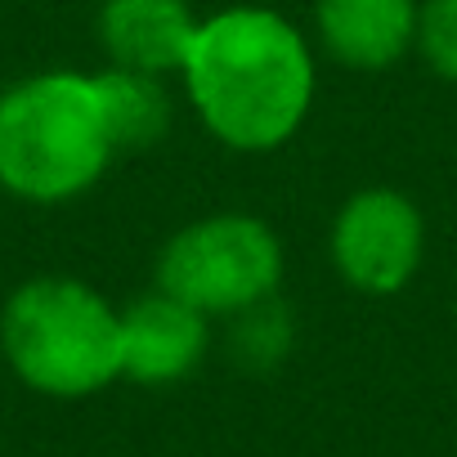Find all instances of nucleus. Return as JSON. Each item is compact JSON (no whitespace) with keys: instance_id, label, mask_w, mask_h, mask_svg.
Here are the masks:
<instances>
[{"instance_id":"f257e3e1","label":"nucleus","mask_w":457,"mask_h":457,"mask_svg":"<svg viewBox=\"0 0 457 457\" xmlns=\"http://www.w3.org/2000/svg\"><path fill=\"white\" fill-rule=\"evenodd\" d=\"M179 86L215 144L247 157L278 153L314 112V46L287 14L234 5L197 23Z\"/></svg>"},{"instance_id":"f03ea898","label":"nucleus","mask_w":457,"mask_h":457,"mask_svg":"<svg viewBox=\"0 0 457 457\" xmlns=\"http://www.w3.org/2000/svg\"><path fill=\"white\" fill-rule=\"evenodd\" d=\"M95 72L46 68L0 90V188L28 206H63L86 197L112 166Z\"/></svg>"},{"instance_id":"7ed1b4c3","label":"nucleus","mask_w":457,"mask_h":457,"mask_svg":"<svg viewBox=\"0 0 457 457\" xmlns=\"http://www.w3.org/2000/svg\"><path fill=\"white\" fill-rule=\"evenodd\" d=\"M0 359L46 399L77 403L121 381V310L72 274H37L0 305Z\"/></svg>"},{"instance_id":"20e7f679","label":"nucleus","mask_w":457,"mask_h":457,"mask_svg":"<svg viewBox=\"0 0 457 457\" xmlns=\"http://www.w3.org/2000/svg\"><path fill=\"white\" fill-rule=\"evenodd\" d=\"M287 252L278 228L252 211H211L162 243L153 287L206 319H234L278 296Z\"/></svg>"},{"instance_id":"39448f33","label":"nucleus","mask_w":457,"mask_h":457,"mask_svg":"<svg viewBox=\"0 0 457 457\" xmlns=\"http://www.w3.org/2000/svg\"><path fill=\"white\" fill-rule=\"evenodd\" d=\"M328 256L337 278L359 296H399L426 261V220L421 206L386 184L359 188L341 202Z\"/></svg>"},{"instance_id":"423d86ee","label":"nucleus","mask_w":457,"mask_h":457,"mask_svg":"<svg viewBox=\"0 0 457 457\" xmlns=\"http://www.w3.org/2000/svg\"><path fill=\"white\" fill-rule=\"evenodd\" d=\"M206 350L211 319L157 287L121 310V381L175 386L202 368Z\"/></svg>"},{"instance_id":"0eeeda50","label":"nucleus","mask_w":457,"mask_h":457,"mask_svg":"<svg viewBox=\"0 0 457 457\" xmlns=\"http://www.w3.org/2000/svg\"><path fill=\"white\" fill-rule=\"evenodd\" d=\"M421 0H314V37L350 72H386L417 50Z\"/></svg>"},{"instance_id":"6e6552de","label":"nucleus","mask_w":457,"mask_h":457,"mask_svg":"<svg viewBox=\"0 0 457 457\" xmlns=\"http://www.w3.org/2000/svg\"><path fill=\"white\" fill-rule=\"evenodd\" d=\"M197 23L202 19L188 0H104L95 37L108 54V68L179 77Z\"/></svg>"},{"instance_id":"1a4fd4ad","label":"nucleus","mask_w":457,"mask_h":457,"mask_svg":"<svg viewBox=\"0 0 457 457\" xmlns=\"http://www.w3.org/2000/svg\"><path fill=\"white\" fill-rule=\"evenodd\" d=\"M95 81H99V95H104V112H108L117 157L121 153H148L153 144H162V135L175 121L166 77L104 68V72H95Z\"/></svg>"},{"instance_id":"9d476101","label":"nucleus","mask_w":457,"mask_h":457,"mask_svg":"<svg viewBox=\"0 0 457 457\" xmlns=\"http://www.w3.org/2000/svg\"><path fill=\"white\" fill-rule=\"evenodd\" d=\"M292 345H296V314L283 305V296H270L228 319V354L247 372L283 368Z\"/></svg>"},{"instance_id":"9b49d317","label":"nucleus","mask_w":457,"mask_h":457,"mask_svg":"<svg viewBox=\"0 0 457 457\" xmlns=\"http://www.w3.org/2000/svg\"><path fill=\"white\" fill-rule=\"evenodd\" d=\"M417 50L435 77L457 86V0H421Z\"/></svg>"}]
</instances>
